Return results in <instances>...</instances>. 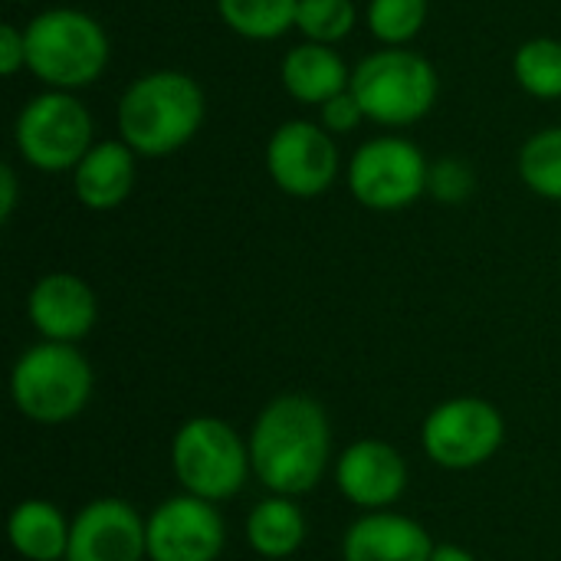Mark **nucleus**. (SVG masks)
Masks as SVG:
<instances>
[{"label":"nucleus","instance_id":"1","mask_svg":"<svg viewBox=\"0 0 561 561\" xmlns=\"http://www.w3.org/2000/svg\"><path fill=\"white\" fill-rule=\"evenodd\" d=\"M329 417L306 394H283L266 404L250 437L253 473L276 496L309 493L329 463Z\"/></svg>","mask_w":561,"mask_h":561},{"label":"nucleus","instance_id":"2","mask_svg":"<svg viewBox=\"0 0 561 561\" xmlns=\"http://www.w3.org/2000/svg\"><path fill=\"white\" fill-rule=\"evenodd\" d=\"M207 118V95L191 72L151 69L131 79L118 99V138L138 158H168L194 141Z\"/></svg>","mask_w":561,"mask_h":561},{"label":"nucleus","instance_id":"3","mask_svg":"<svg viewBox=\"0 0 561 561\" xmlns=\"http://www.w3.org/2000/svg\"><path fill=\"white\" fill-rule=\"evenodd\" d=\"M26 69L59 92H76L92 85L112 56L105 26L76 7H49L36 13L26 26Z\"/></svg>","mask_w":561,"mask_h":561},{"label":"nucleus","instance_id":"4","mask_svg":"<svg viewBox=\"0 0 561 561\" xmlns=\"http://www.w3.org/2000/svg\"><path fill=\"white\" fill-rule=\"evenodd\" d=\"M355 99L368 122L385 128H408L431 115L440 95V76L434 62L408 46H385L368 53L352 69Z\"/></svg>","mask_w":561,"mask_h":561},{"label":"nucleus","instance_id":"5","mask_svg":"<svg viewBox=\"0 0 561 561\" xmlns=\"http://www.w3.org/2000/svg\"><path fill=\"white\" fill-rule=\"evenodd\" d=\"M13 404L39 424L76 417L92 394L89 362L66 342H43L20 355L10 375Z\"/></svg>","mask_w":561,"mask_h":561},{"label":"nucleus","instance_id":"6","mask_svg":"<svg viewBox=\"0 0 561 561\" xmlns=\"http://www.w3.org/2000/svg\"><path fill=\"white\" fill-rule=\"evenodd\" d=\"M92 128L89 108L72 92L46 89L20 108L13 122V145L16 154L36 171H76V164L95 145Z\"/></svg>","mask_w":561,"mask_h":561},{"label":"nucleus","instance_id":"7","mask_svg":"<svg viewBox=\"0 0 561 561\" xmlns=\"http://www.w3.org/2000/svg\"><path fill=\"white\" fill-rule=\"evenodd\" d=\"M171 463H174V473L184 483V490L207 503L237 496L253 467L250 447H243L237 431L217 417L187 421L174 434Z\"/></svg>","mask_w":561,"mask_h":561},{"label":"nucleus","instance_id":"8","mask_svg":"<svg viewBox=\"0 0 561 561\" xmlns=\"http://www.w3.org/2000/svg\"><path fill=\"white\" fill-rule=\"evenodd\" d=\"M431 164L404 135H378L355 148L345 181L352 197L368 210H404L427 194Z\"/></svg>","mask_w":561,"mask_h":561},{"label":"nucleus","instance_id":"9","mask_svg":"<svg viewBox=\"0 0 561 561\" xmlns=\"http://www.w3.org/2000/svg\"><path fill=\"white\" fill-rule=\"evenodd\" d=\"M266 171L273 184L289 197H319L325 194L342 168L335 135H329L319 122L289 118L273 128L266 141Z\"/></svg>","mask_w":561,"mask_h":561},{"label":"nucleus","instance_id":"10","mask_svg":"<svg viewBox=\"0 0 561 561\" xmlns=\"http://www.w3.org/2000/svg\"><path fill=\"white\" fill-rule=\"evenodd\" d=\"M503 417L490 401L454 398L437 404L424 421V450L437 467L470 470L486 463L503 444Z\"/></svg>","mask_w":561,"mask_h":561},{"label":"nucleus","instance_id":"11","mask_svg":"<svg viewBox=\"0 0 561 561\" xmlns=\"http://www.w3.org/2000/svg\"><path fill=\"white\" fill-rule=\"evenodd\" d=\"M227 529L214 503L201 496H174L148 519L151 561H217Z\"/></svg>","mask_w":561,"mask_h":561},{"label":"nucleus","instance_id":"12","mask_svg":"<svg viewBox=\"0 0 561 561\" xmlns=\"http://www.w3.org/2000/svg\"><path fill=\"white\" fill-rule=\"evenodd\" d=\"M148 526L125 500H95L69 526L66 561H141Z\"/></svg>","mask_w":561,"mask_h":561},{"label":"nucleus","instance_id":"13","mask_svg":"<svg viewBox=\"0 0 561 561\" xmlns=\"http://www.w3.org/2000/svg\"><path fill=\"white\" fill-rule=\"evenodd\" d=\"M339 490L362 510H385L401 500L408 486V467L401 454L385 440H358L339 460Z\"/></svg>","mask_w":561,"mask_h":561},{"label":"nucleus","instance_id":"14","mask_svg":"<svg viewBox=\"0 0 561 561\" xmlns=\"http://www.w3.org/2000/svg\"><path fill=\"white\" fill-rule=\"evenodd\" d=\"M30 322L46 342H66L72 345L76 339L89 335L99 316L92 289L72 276V273H49L43 276L30 299H26Z\"/></svg>","mask_w":561,"mask_h":561},{"label":"nucleus","instance_id":"15","mask_svg":"<svg viewBox=\"0 0 561 561\" xmlns=\"http://www.w3.org/2000/svg\"><path fill=\"white\" fill-rule=\"evenodd\" d=\"M434 542L427 529L408 516L371 513L358 519L342 542L345 561H431Z\"/></svg>","mask_w":561,"mask_h":561},{"label":"nucleus","instance_id":"16","mask_svg":"<svg viewBox=\"0 0 561 561\" xmlns=\"http://www.w3.org/2000/svg\"><path fill=\"white\" fill-rule=\"evenodd\" d=\"M135 151L122 138L95 141L72 171V191L89 210H115L135 187Z\"/></svg>","mask_w":561,"mask_h":561},{"label":"nucleus","instance_id":"17","mask_svg":"<svg viewBox=\"0 0 561 561\" xmlns=\"http://www.w3.org/2000/svg\"><path fill=\"white\" fill-rule=\"evenodd\" d=\"M279 82L299 105H325L352 85V69L335 46L296 43L279 62Z\"/></svg>","mask_w":561,"mask_h":561},{"label":"nucleus","instance_id":"18","mask_svg":"<svg viewBox=\"0 0 561 561\" xmlns=\"http://www.w3.org/2000/svg\"><path fill=\"white\" fill-rule=\"evenodd\" d=\"M10 546L30 561H59L69 552V526L46 500H26L10 513Z\"/></svg>","mask_w":561,"mask_h":561},{"label":"nucleus","instance_id":"19","mask_svg":"<svg viewBox=\"0 0 561 561\" xmlns=\"http://www.w3.org/2000/svg\"><path fill=\"white\" fill-rule=\"evenodd\" d=\"M247 539H250L253 552H260L263 559H286L302 546L306 519H302L299 506L289 503V496H276V500L260 503L250 513Z\"/></svg>","mask_w":561,"mask_h":561},{"label":"nucleus","instance_id":"20","mask_svg":"<svg viewBox=\"0 0 561 561\" xmlns=\"http://www.w3.org/2000/svg\"><path fill=\"white\" fill-rule=\"evenodd\" d=\"M217 13L230 33L253 43H270L296 30L299 0H217Z\"/></svg>","mask_w":561,"mask_h":561},{"label":"nucleus","instance_id":"21","mask_svg":"<svg viewBox=\"0 0 561 561\" xmlns=\"http://www.w3.org/2000/svg\"><path fill=\"white\" fill-rule=\"evenodd\" d=\"M513 79L516 85L542 102L561 99V39L556 36H533L513 56Z\"/></svg>","mask_w":561,"mask_h":561},{"label":"nucleus","instance_id":"22","mask_svg":"<svg viewBox=\"0 0 561 561\" xmlns=\"http://www.w3.org/2000/svg\"><path fill=\"white\" fill-rule=\"evenodd\" d=\"M516 168L533 194L546 201H561V125H549L529 135L519 148Z\"/></svg>","mask_w":561,"mask_h":561},{"label":"nucleus","instance_id":"23","mask_svg":"<svg viewBox=\"0 0 561 561\" xmlns=\"http://www.w3.org/2000/svg\"><path fill=\"white\" fill-rule=\"evenodd\" d=\"M431 0H368L365 23L381 46H411L427 23Z\"/></svg>","mask_w":561,"mask_h":561},{"label":"nucleus","instance_id":"24","mask_svg":"<svg viewBox=\"0 0 561 561\" xmlns=\"http://www.w3.org/2000/svg\"><path fill=\"white\" fill-rule=\"evenodd\" d=\"M355 23H358L355 0H299L296 30L309 43L335 46L355 30Z\"/></svg>","mask_w":561,"mask_h":561},{"label":"nucleus","instance_id":"25","mask_svg":"<svg viewBox=\"0 0 561 561\" xmlns=\"http://www.w3.org/2000/svg\"><path fill=\"white\" fill-rule=\"evenodd\" d=\"M473 171L467 161L460 158H444L437 164H431V178H427V194H434L444 204H460L473 194Z\"/></svg>","mask_w":561,"mask_h":561},{"label":"nucleus","instance_id":"26","mask_svg":"<svg viewBox=\"0 0 561 561\" xmlns=\"http://www.w3.org/2000/svg\"><path fill=\"white\" fill-rule=\"evenodd\" d=\"M362 122H368V115L352 89H345L335 99H329L325 105H319V125L329 135H352L355 128H362Z\"/></svg>","mask_w":561,"mask_h":561},{"label":"nucleus","instance_id":"27","mask_svg":"<svg viewBox=\"0 0 561 561\" xmlns=\"http://www.w3.org/2000/svg\"><path fill=\"white\" fill-rule=\"evenodd\" d=\"M20 69H26V33L16 23L0 26V72L10 79Z\"/></svg>","mask_w":561,"mask_h":561},{"label":"nucleus","instance_id":"28","mask_svg":"<svg viewBox=\"0 0 561 561\" xmlns=\"http://www.w3.org/2000/svg\"><path fill=\"white\" fill-rule=\"evenodd\" d=\"M16 210V171L10 164L0 168V220H10Z\"/></svg>","mask_w":561,"mask_h":561},{"label":"nucleus","instance_id":"29","mask_svg":"<svg viewBox=\"0 0 561 561\" xmlns=\"http://www.w3.org/2000/svg\"><path fill=\"white\" fill-rule=\"evenodd\" d=\"M431 561H477L467 549H460V546H437L434 549V556Z\"/></svg>","mask_w":561,"mask_h":561}]
</instances>
